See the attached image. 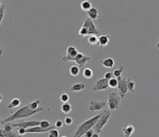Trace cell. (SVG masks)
<instances>
[{
  "mask_svg": "<svg viewBox=\"0 0 159 137\" xmlns=\"http://www.w3.org/2000/svg\"><path fill=\"white\" fill-rule=\"evenodd\" d=\"M87 43L91 45H95L98 44V37L95 34L93 35H89L88 39H87Z\"/></svg>",
  "mask_w": 159,
  "mask_h": 137,
  "instance_id": "obj_21",
  "label": "cell"
},
{
  "mask_svg": "<svg viewBox=\"0 0 159 137\" xmlns=\"http://www.w3.org/2000/svg\"><path fill=\"white\" fill-rule=\"evenodd\" d=\"M40 121H28V122H20L18 123H13L11 126L13 128H24L25 130H28L33 127L39 126Z\"/></svg>",
  "mask_w": 159,
  "mask_h": 137,
  "instance_id": "obj_8",
  "label": "cell"
},
{
  "mask_svg": "<svg viewBox=\"0 0 159 137\" xmlns=\"http://www.w3.org/2000/svg\"><path fill=\"white\" fill-rule=\"evenodd\" d=\"M100 116H101V113L100 114H98V115H96V116H93V117H91L90 119H88L87 120V121L83 122V123H81L80 125H79L78 128L76 129L75 133L74 134L73 137L83 136L84 134L86 133L87 131L92 130V129L95 126V124L97 123L98 120L100 118Z\"/></svg>",
  "mask_w": 159,
  "mask_h": 137,
  "instance_id": "obj_2",
  "label": "cell"
},
{
  "mask_svg": "<svg viewBox=\"0 0 159 137\" xmlns=\"http://www.w3.org/2000/svg\"><path fill=\"white\" fill-rule=\"evenodd\" d=\"M73 123H74V120H73L72 117H70V116H66L65 119H64V123H65L66 125H71Z\"/></svg>",
  "mask_w": 159,
  "mask_h": 137,
  "instance_id": "obj_35",
  "label": "cell"
},
{
  "mask_svg": "<svg viewBox=\"0 0 159 137\" xmlns=\"http://www.w3.org/2000/svg\"><path fill=\"white\" fill-rule=\"evenodd\" d=\"M12 128H13V127L11 126V123H4V128H3V130H4V131H6V132H11V131H13V130H12Z\"/></svg>",
  "mask_w": 159,
  "mask_h": 137,
  "instance_id": "obj_33",
  "label": "cell"
},
{
  "mask_svg": "<svg viewBox=\"0 0 159 137\" xmlns=\"http://www.w3.org/2000/svg\"><path fill=\"white\" fill-rule=\"evenodd\" d=\"M121 96L117 92H111L108 96V106L111 111H116L118 109L121 102Z\"/></svg>",
  "mask_w": 159,
  "mask_h": 137,
  "instance_id": "obj_4",
  "label": "cell"
},
{
  "mask_svg": "<svg viewBox=\"0 0 159 137\" xmlns=\"http://www.w3.org/2000/svg\"><path fill=\"white\" fill-rule=\"evenodd\" d=\"M78 34H79L80 37H85V36L88 35L87 30L84 27H80V29L79 32H78Z\"/></svg>",
  "mask_w": 159,
  "mask_h": 137,
  "instance_id": "obj_32",
  "label": "cell"
},
{
  "mask_svg": "<svg viewBox=\"0 0 159 137\" xmlns=\"http://www.w3.org/2000/svg\"><path fill=\"white\" fill-rule=\"evenodd\" d=\"M39 126L43 128V129H47V128H50L52 125L51 124V123L49 122L48 120H42V121H40V123H39Z\"/></svg>",
  "mask_w": 159,
  "mask_h": 137,
  "instance_id": "obj_29",
  "label": "cell"
},
{
  "mask_svg": "<svg viewBox=\"0 0 159 137\" xmlns=\"http://www.w3.org/2000/svg\"><path fill=\"white\" fill-rule=\"evenodd\" d=\"M111 116V111H107V110H104L101 113V116L99 119L98 120L97 123L95 124V126L93 127V130L95 133L101 134L102 133V130L106 123H108V121L110 120Z\"/></svg>",
  "mask_w": 159,
  "mask_h": 137,
  "instance_id": "obj_3",
  "label": "cell"
},
{
  "mask_svg": "<svg viewBox=\"0 0 159 137\" xmlns=\"http://www.w3.org/2000/svg\"><path fill=\"white\" fill-rule=\"evenodd\" d=\"M39 103H40V100L39 99H36L34 102H32L29 104V107L31 110H37L39 109Z\"/></svg>",
  "mask_w": 159,
  "mask_h": 137,
  "instance_id": "obj_28",
  "label": "cell"
},
{
  "mask_svg": "<svg viewBox=\"0 0 159 137\" xmlns=\"http://www.w3.org/2000/svg\"><path fill=\"white\" fill-rule=\"evenodd\" d=\"M92 60V58L87 55H84L81 52H79L78 55L76 56L75 58L73 59V61L75 62L76 64L79 66L80 68H83L84 66L86 65V64L89 63Z\"/></svg>",
  "mask_w": 159,
  "mask_h": 137,
  "instance_id": "obj_7",
  "label": "cell"
},
{
  "mask_svg": "<svg viewBox=\"0 0 159 137\" xmlns=\"http://www.w3.org/2000/svg\"><path fill=\"white\" fill-rule=\"evenodd\" d=\"M61 137H67V136H66V135H62V136H61Z\"/></svg>",
  "mask_w": 159,
  "mask_h": 137,
  "instance_id": "obj_46",
  "label": "cell"
},
{
  "mask_svg": "<svg viewBox=\"0 0 159 137\" xmlns=\"http://www.w3.org/2000/svg\"><path fill=\"white\" fill-rule=\"evenodd\" d=\"M21 99L18 98H14L13 99H11V101L10 104L8 105V108L9 109H13V108H16L18 106L21 105Z\"/></svg>",
  "mask_w": 159,
  "mask_h": 137,
  "instance_id": "obj_19",
  "label": "cell"
},
{
  "mask_svg": "<svg viewBox=\"0 0 159 137\" xmlns=\"http://www.w3.org/2000/svg\"><path fill=\"white\" fill-rule=\"evenodd\" d=\"M45 108L44 107H39V109L37 110H31L29 107V105L25 106L23 107H21V109L17 110L16 112L12 113L11 116H8L7 118H5L4 121H2V123H11L12 121L16 119H21V118H25V117H28V116H32L37 114L39 112L44 111Z\"/></svg>",
  "mask_w": 159,
  "mask_h": 137,
  "instance_id": "obj_1",
  "label": "cell"
},
{
  "mask_svg": "<svg viewBox=\"0 0 159 137\" xmlns=\"http://www.w3.org/2000/svg\"><path fill=\"white\" fill-rule=\"evenodd\" d=\"M17 134L20 136H22V135H24L25 134H27V132H26V130L24 128H18Z\"/></svg>",
  "mask_w": 159,
  "mask_h": 137,
  "instance_id": "obj_37",
  "label": "cell"
},
{
  "mask_svg": "<svg viewBox=\"0 0 159 137\" xmlns=\"http://www.w3.org/2000/svg\"><path fill=\"white\" fill-rule=\"evenodd\" d=\"M78 53H79V51H78V50H77L75 46L69 45V47L67 48V55H65V56L62 58V61H73V59L75 58L76 56L78 55Z\"/></svg>",
  "mask_w": 159,
  "mask_h": 137,
  "instance_id": "obj_9",
  "label": "cell"
},
{
  "mask_svg": "<svg viewBox=\"0 0 159 137\" xmlns=\"http://www.w3.org/2000/svg\"><path fill=\"white\" fill-rule=\"evenodd\" d=\"M157 47L159 48V41H158V42H157Z\"/></svg>",
  "mask_w": 159,
  "mask_h": 137,
  "instance_id": "obj_42",
  "label": "cell"
},
{
  "mask_svg": "<svg viewBox=\"0 0 159 137\" xmlns=\"http://www.w3.org/2000/svg\"><path fill=\"white\" fill-rule=\"evenodd\" d=\"M69 95L67 92H62L60 95V101L62 103H69Z\"/></svg>",
  "mask_w": 159,
  "mask_h": 137,
  "instance_id": "obj_27",
  "label": "cell"
},
{
  "mask_svg": "<svg viewBox=\"0 0 159 137\" xmlns=\"http://www.w3.org/2000/svg\"><path fill=\"white\" fill-rule=\"evenodd\" d=\"M87 15H88V18L91 19L93 21H95L96 20H98V18L99 17V12H98L97 8H95V7H93L91 10H88Z\"/></svg>",
  "mask_w": 159,
  "mask_h": 137,
  "instance_id": "obj_14",
  "label": "cell"
},
{
  "mask_svg": "<svg viewBox=\"0 0 159 137\" xmlns=\"http://www.w3.org/2000/svg\"><path fill=\"white\" fill-rule=\"evenodd\" d=\"M80 72V68L78 65H72L69 68V73L72 76H77Z\"/></svg>",
  "mask_w": 159,
  "mask_h": 137,
  "instance_id": "obj_22",
  "label": "cell"
},
{
  "mask_svg": "<svg viewBox=\"0 0 159 137\" xmlns=\"http://www.w3.org/2000/svg\"><path fill=\"white\" fill-rule=\"evenodd\" d=\"M5 4H3L1 9H0V26H1V23H2V21L4 19V14H5Z\"/></svg>",
  "mask_w": 159,
  "mask_h": 137,
  "instance_id": "obj_31",
  "label": "cell"
},
{
  "mask_svg": "<svg viewBox=\"0 0 159 137\" xmlns=\"http://www.w3.org/2000/svg\"><path fill=\"white\" fill-rule=\"evenodd\" d=\"M118 86L117 88L119 91V95L121 96V99L125 98L126 94L128 93V79L127 78H122L121 76L118 77Z\"/></svg>",
  "mask_w": 159,
  "mask_h": 137,
  "instance_id": "obj_5",
  "label": "cell"
},
{
  "mask_svg": "<svg viewBox=\"0 0 159 137\" xmlns=\"http://www.w3.org/2000/svg\"><path fill=\"white\" fill-rule=\"evenodd\" d=\"M109 87V81L106 79L102 78L98 79L95 85L93 87V91H104Z\"/></svg>",
  "mask_w": 159,
  "mask_h": 137,
  "instance_id": "obj_10",
  "label": "cell"
},
{
  "mask_svg": "<svg viewBox=\"0 0 159 137\" xmlns=\"http://www.w3.org/2000/svg\"><path fill=\"white\" fill-rule=\"evenodd\" d=\"M118 86V81L117 78H111V80H109V87L111 88H115V87H117Z\"/></svg>",
  "mask_w": 159,
  "mask_h": 137,
  "instance_id": "obj_26",
  "label": "cell"
},
{
  "mask_svg": "<svg viewBox=\"0 0 159 137\" xmlns=\"http://www.w3.org/2000/svg\"><path fill=\"white\" fill-rule=\"evenodd\" d=\"M83 76L86 79H91L93 76V71L90 68H84Z\"/></svg>",
  "mask_w": 159,
  "mask_h": 137,
  "instance_id": "obj_23",
  "label": "cell"
},
{
  "mask_svg": "<svg viewBox=\"0 0 159 137\" xmlns=\"http://www.w3.org/2000/svg\"><path fill=\"white\" fill-rule=\"evenodd\" d=\"M122 132H123L125 137H131L132 135L135 132V127L129 124L122 129Z\"/></svg>",
  "mask_w": 159,
  "mask_h": 137,
  "instance_id": "obj_15",
  "label": "cell"
},
{
  "mask_svg": "<svg viewBox=\"0 0 159 137\" xmlns=\"http://www.w3.org/2000/svg\"><path fill=\"white\" fill-rule=\"evenodd\" d=\"M86 88V85L84 83H76L70 87V90L72 92H80Z\"/></svg>",
  "mask_w": 159,
  "mask_h": 137,
  "instance_id": "obj_18",
  "label": "cell"
},
{
  "mask_svg": "<svg viewBox=\"0 0 159 137\" xmlns=\"http://www.w3.org/2000/svg\"><path fill=\"white\" fill-rule=\"evenodd\" d=\"M111 43V36L107 34H102L98 37V45L101 48H104L109 45Z\"/></svg>",
  "mask_w": 159,
  "mask_h": 137,
  "instance_id": "obj_12",
  "label": "cell"
},
{
  "mask_svg": "<svg viewBox=\"0 0 159 137\" xmlns=\"http://www.w3.org/2000/svg\"><path fill=\"white\" fill-rule=\"evenodd\" d=\"M135 88V82L132 81L131 79H128V89L129 92H134Z\"/></svg>",
  "mask_w": 159,
  "mask_h": 137,
  "instance_id": "obj_25",
  "label": "cell"
},
{
  "mask_svg": "<svg viewBox=\"0 0 159 137\" xmlns=\"http://www.w3.org/2000/svg\"><path fill=\"white\" fill-rule=\"evenodd\" d=\"M114 75H113V72H106L104 75V78L106 79V80H111V78H113Z\"/></svg>",
  "mask_w": 159,
  "mask_h": 137,
  "instance_id": "obj_36",
  "label": "cell"
},
{
  "mask_svg": "<svg viewBox=\"0 0 159 137\" xmlns=\"http://www.w3.org/2000/svg\"><path fill=\"white\" fill-rule=\"evenodd\" d=\"M92 137H99V134L95 133V132H94L93 135V136H92Z\"/></svg>",
  "mask_w": 159,
  "mask_h": 137,
  "instance_id": "obj_40",
  "label": "cell"
},
{
  "mask_svg": "<svg viewBox=\"0 0 159 137\" xmlns=\"http://www.w3.org/2000/svg\"><path fill=\"white\" fill-rule=\"evenodd\" d=\"M107 105V103L105 101H98V100H92L90 102V106H89V110L91 112L93 111H100L104 108V106Z\"/></svg>",
  "mask_w": 159,
  "mask_h": 137,
  "instance_id": "obj_11",
  "label": "cell"
},
{
  "mask_svg": "<svg viewBox=\"0 0 159 137\" xmlns=\"http://www.w3.org/2000/svg\"><path fill=\"white\" fill-rule=\"evenodd\" d=\"M59 135H60V133L57 129H53L49 131L48 137H59Z\"/></svg>",
  "mask_w": 159,
  "mask_h": 137,
  "instance_id": "obj_30",
  "label": "cell"
},
{
  "mask_svg": "<svg viewBox=\"0 0 159 137\" xmlns=\"http://www.w3.org/2000/svg\"><path fill=\"white\" fill-rule=\"evenodd\" d=\"M82 27H84L87 30V33H88V35H93V34H99V32L98 30L97 27L95 26V24H94V21L89 19L88 17L86 18L85 20H84V23L82 25Z\"/></svg>",
  "mask_w": 159,
  "mask_h": 137,
  "instance_id": "obj_6",
  "label": "cell"
},
{
  "mask_svg": "<svg viewBox=\"0 0 159 137\" xmlns=\"http://www.w3.org/2000/svg\"><path fill=\"white\" fill-rule=\"evenodd\" d=\"M63 122H62V120H57V122H56L55 126L57 129H58V130H62V128H63Z\"/></svg>",
  "mask_w": 159,
  "mask_h": 137,
  "instance_id": "obj_34",
  "label": "cell"
},
{
  "mask_svg": "<svg viewBox=\"0 0 159 137\" xmlns=\"http://www.w3.org/2000/svg\"><path fill=\"white\" fill-rule=\"evenodd\" d=\"M80 8L82 9V10L84 11H88L89 10H91L93 8V4H92V2L89 1V0H85V1H82L80 3Z\"/></svg>",
  "mask_w": 159,
  "mask_h": 137,
  "instance_id": "obj_17",
  "label": "cell"
},
{
  "mask_svg": "<svg viewBox=\"0 0 159 137\" xmlns=\"http://www.w3.org/2000/svg\"><path fill=\"white\" fill-rule=\"evenodd\" d=\"M61 111L64 114H69L72 111V106L69 103H62V105L61 106Z\"/></svg>",
  "mask_w": 159,
  "mask_h": 137,
  "instance_id": "obj_20",
  "label": "cell"
},
{
  "mask_svg": "<svg viewBox=\"0 0 159 137\" xmlns=\"http://www.w3.org/2000/svg\"><path fill=\"white\" fill-rule=\"evenodd\" d=\"M2 124V120H1V118H0V125Z\"/></svg>",
  "mask_w": 159,
  "mask_h": 137,
  "instance_id": "obj_45",
  "label": "cell"
},
{
  "mask_svg": "<svg viewBox=\"0 0 159 137\" xmlns=\"http://www.w3.org/2000/svg\"><path fill=\"white\" fill-rule=\"evenodd\" d=\"M0 137H4V130L0 129Z\"/></svg>",
  "mask_w": 159,
  "mask_h": 137,
  "instance_id": "obj_39",
  "label": "cell"
},
{
  "mask_svg": "<svg viewBox=\"0 0 159 137\" xmlns=\"http://www.w3.org/2000/svg\"><path fill=\"white\" fill-rule=\"evenodd\" d=\"M0 52H3V50H2V48H1V45H0Z\"/></svg>",
  "mask_w": 159,
  "mask_h": 137,
  "instance_id": "obj_44",
  "label": "cell"
},
{
  "mask_svg": "<svg viewBox=\"0 0 159 137\" xmlns=\"http://www.w3.org/2000/svg\"><path fill=\"white\" fill-rule=\"evenodd\" d=\"M93 133H94L93 129H92V130H88V131H87L86 133L84 134L83 136H85V137H92V136H93Z\"/></svg>",
  "mask_w": 159,
  "mask_h": 137,
  "instance_id": "obj_38",
  "label": "cell"
},
{
  "mask_svg": "<svg viewBox=\"0 0 159 137\" xmlns=\"http://www.w3.org/2000/svg\"><path fill=\"white\" fill-rule=\"evenodd\" d=\"M2 5H3V3H1V1H0V9H1V7H2Z\"/></svg>",
  "mask_w": 159,
  "mask_h": 137,
  "instance_id": "obj_43",
  "label": "cell"
},
{
  "mask_svg": "<svg viewBox=\"0 0 159 137\" xmlns=\"http://www.w3.org/2000/svg\"><path fill=\"white\" fill-rule=\"evenodd\" d=\"M4 99V97H3V95L0 93V104H1V102H2V100Z\"/></svg>",
  "mask_w": 159,
  "mask_h": 137,
  "instance_id": "obj_41",
  "label": "cell"
},
{
  "mask_svg": "<svg viewBox=\"0 0 159 137\" xmlns=\"http://www.w3.org/2000/svg\"><path fill=\"white\" fill-rule=\"evenodd\" d=\"M123 70H124L123 66H121L120 68L115 69L114 72H113V75H114V77H116V78H118V77L121 76V74L123 73Z\"/></svg>",
  "mask_w": 159,
  "mask_h": 137,
  "instance_id": "obj_24",
  "label": "cell"
},
{
  "mask_svg": "<svg viewBox=\"0 0 159 137\" xmlns=\"http://www.w3.org/2000/svg\"><path fill=\"white\" fill-rule=\"evenodd\" d=\"M53 129H56V126L52 125V126H51L50 128H47V129H43L40 126H36L26 130V132L27 133H46V132H49L50 130H53Z\"/></svg>",
  "mask_w": 159,
  "mask_h": 137,
  "instance_id": "obj_13",
  "label": "cell"
},
{
  "mask_svg": "<svg viewBox=\"0 0 159 137\" xmlns=\"http://www.w3.org/2000/svg\"><path fill=\"white\" fill-rule=\"evenodd\" d=\"M102 65L105 67V68H111L114 67L115 65V61L113 58H105V59H103V60H101L100 62Z\"/></svg>",
  "mask_w": 159,
  "mask_h": 137,
  "instance_id": "obj_16",
  "label": "cell"
}]
</instances>
